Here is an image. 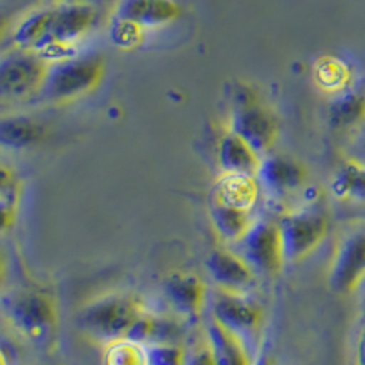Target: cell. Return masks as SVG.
Segmentation results:
<instances>
[{"label": "cell", "instance_id": "1", "mask_svg": "<svg viewBox=\"0 0 365 365\" xmlns=\"http://www.w3.org/2000/svg\"><path fill=\"white\" fill-rule=\"evenodd\" d=\"M106 75V58L101 51L70 55L50 63L38 96L50 103H71L97 90Z\"/></svg>", "mask_w": 365, "mask_h": 365}, {"label": "cell", "instance_id": "2", "mask_svg": "<svg viewBox=\"0 0 365 365\" xmlns=\"http://www.w3.org/2000/svg\"><path fill=\"white\" fill-rule=\"evenodd\" d=\"M2 309L9 325L35 345H50L57 336V302L48 292L34 289L15 291L6 296Z\"/></svg>", "mask_w": 365, "mask_h": 365}, {"label": "cell", "instance_id": "3", "mask_svg": "<svg viewBox=\"0 0 365 365\" xmlns=\"http://www.w3.org/2000/svg\"><path fill=\"white\" fill-rule=\"evenodd\" d=\"M97 19L99 11L90 2L77 0V2L55 4L50 28L41 42L35 46L34 53L41 55L48 63L66 58L63 53L71 51V48L97 24Z\"/></svg>", "mask_w": 365, "mask_h": 365}, {"label": "cell", "instance_id": "4", "mask_svg": "<svg viewBox=\"0 0 365 365\" xmlns=\"http://www.w3.org/2000/svg\"><path fill=\"white\" fill-rule=\"evenodd\" d=\"M145 311L143 299L130 292H113L93 299L81 311L79 324L88 334L101 341L126 338L137 316Z\"/></svg>", "mask_w": 365, "mask_h": 365}, {"label": "cell", "instance_id": "5", "mask_svg": "<svg viewBox=\"0 0 365 365\" xmlns=\"http://www.w3.org/2000/svg\"><path fill=\"white\" fill-rule=\"evenodd\" d=\"M228 130L249 143L259 158L270 154L279 135L278 117L250 88H240L228 115Z\"/></svg>", "mask_w": 365, "mask_h": 365}, {"label": "cell", "instance_id": "6", "mask_svg": "<svg viewBox=\"0 0 365 365\" xmlns=\"http://www.w3.org/2000/svg\"><path fill=\"white\" fill-rule=\"evenodd\" d=\"M365 282V220L349 223L341 230L329 265L327 283L332 292L347 296Z\"/></svg>", "mask_w": 365, "mask_h": 365}, {"label": "cell", "instance_id": "7", "mask_svg": "<svg viewBox=\"0 0 365 365\" xmlns=\"http://www.w3.org/2000/svg\"><path fill=\"white\" fill-rule=\"evenodd\" d=\"M278 228L285 263H296L324 243L329 234V217L319 208H299L283 214Z\"/></svg>", "mask_w": 365, "mask_h": 365}, {"label": "cell", "instance_id": "8", "mask_svg": "<svg viewBox=\"0 0 365 365\" xmlns=\"http://www.w3.org/2000/svg\"><path fill=\"white\" fill-rule=\"evenodd\" d=\"M234 250L245 259L256 276H278L287 265L278 221L256 217L249 230L234 243Z\"/></svg>", "mask_w": 365, "mask_h": 365}, {"label": "cell", "instance_id": "9", "mask_svg": "<svg viewBox=\"0 0 365 365\" xmlns=\"http://www.w3.org/2000/svg\"><path fill=\"white\" fill-rule=\"evenodd\" d=\"M50 63L34 51H15L0 58V96L21 99L38 93Z\"/></svg>", "mask_w": 365, "mask_h": 365}, {"label": "cell", "instance_id": "10", "mask_svg": "<svg viewBox=\"0 0 365 365\" xmlns=\"http://www.w3.org/2000/svg\"><path fill=\"white\" fill-rule=\"evenodd\" d=\"M212 318L249 341L262 327L263 309L259 303L247 298L245 292L217 289L212 299Z\"/></svg>", "mask_w": 365, "mask_h": 365}, {"label": "cell", "instance_id": "11", "mask_svg": "<svg viewBox=\"0 0 365 365\" xmlns=\"http://www.w3.org/2000/svg\"><path fill=\"white\" fill-rule=\"evenodd\" d=\"M256 179L259 188L272 197H285L303 188L307 181V170L296 159L283 155H263L257 166Z\"/></svg>", "mask_w": 365, "mask_h": 365}, {"label": "cell", "instance_id": "12", "mask_svg": "<svg viewBox=\"0 0 365 365\" xmlns=\"http://www.w3.org/2000/svg\"><path fill=\"white\" fill-rule=\"evenodd\" d=\"M166 299L178 314L195 318L203 312L208 299V287L200 274L190 270H175L163 283Z\"/></svg>", "mask_w": 365, "mask_h": 365}, {"label": "cell", "instance_id": "13", "mask_svg": "<svg viewBox=\"0 0 365 365\" xmlns=\"http://www.w3.org/2000/svg\"><path fill=\"white\" fill-rule=\"evenodd\" d=\"M205 269L217 289L245 292L256 282V272L234 249H214L205 259Z\"/></svg>", "mask_w": 365, "mask_h": 365}, {"label": "cell", "instance_id": "14", "mask_svg": "<svg viewBox=\"0 0 365 365\" xmlns=\"http://www.w3.org/2000/svg\"><path fill=\"white\" fill-rule=\"evenodd\" d=\"M181 15L175 0H117L113 17L125 19L143 29L170 24Z\"/></svg>", "mask_w": 365, "mask_h": 365}, {"label": "cell", "instance_id": "15", "mask_svg": "<svg viewBox=\"0 0 365 365\" xmlns=\"http://www.w3.org/2000/svg\"><path fill=\"white\" fill-rule=\"evenodd\" d=\"M217 165L223 174L256 175L262 158L240 135L227 130L217 141Z\"/></svg>", "mask_w": 365, "mask_h": 365}, {"label": "cell", "instance_id": "16", "mask_svg": "<svg viewBox=\"0 0 365 365\" xmlns=\"http://www.w3.org/2000/svg\"><path fill=\"white\" fill-rule=\"evenodd\" d=\"M259 182L256 175L249 174H223L212 188L210 200L230 207L254 210L259 200Z\"/></svg>", "mask_w": 365, "mask_h": 365}, {"label": "cell", "instance_id": "17", "mask_svg": "<svg viewBox=\"0 0 365 365\" xmlns=\"http://www.w3.org/2000/svg\"><path fill=\"white\" fill-rule=\"evenodd\" d=\"M207 340L216 365H254L247 341L214 318L208 322Z\"/></svg>", "mask_w": 365, "mask_h": 365}, {"label": "cell", "instance_id": "18", "mask_svg": "<svg viewBox=\"0 0 365 365\" xmlns=\"http://www.w3.org/2000/svg\"><path fill=\"white\" fill-rule=\"evenodd\" d=\"M46 126L29 115L0 117V146L8 150H26L44 141Z\"/></svg>", "mask_w": 365, "mask_h": 365}, {"label": "cell", "instance_id": "19", "mask_svg": "<svg viewBox=\"0 0 365 365\" xmlns=\"http://www.w3.org/2000/svg\"><path fill=\"white\" fill-rule=\"evenodd\" d=\"M181 334L182 329L179 327L178 322L143 311L130 327L126 338L146 347L155 344H175Z\"/></svg>", "mask_w": 365, "mask_h": 365}, {"label": "cell", "instance_id": "20", "mask_svg": "<svg viewBox=\"0 0 365 365\" xmlns=\"http://www.w3.org/2000/svg\"><path fill=\"white\" fill-rule=\"evenodd\" d=\"M329 126L336 132L361 128L365 125V93L358 90H347L332 97L327 110Z\"/></svg>", "mask_w": 365, "mask_h": 365}, {"label": "cell", "instance_id": "21", "mask_svg": "<svg viewBox=\"0 0 365 365\" xmlns=\"http://www.w3.org/2000/svg\"><path fill=\"white\" fill-rule=\"evenodd\" d=\"M210 221L212 227L220 236V240L228 245H234L243 234L250 228V225L256 221L252 216V210L245 208L230 207V205L220 203V201L210 200Z\"/></svg>", "mask_w": 365, "mask_h": 365}, {"label": "cell", "instance_id": "22", "mask_svg": "<svg viewBox=\"0 0 365 365\" xmlns=\"http://www.w3.org/2000/svg\"><path fill=\"white\" fill-rule=\"evenodd\" d=\"M314 84L329 96H340L353 86V68L336 55H322L312 68Z\"/></svg>", "mask_w": 365, "mask_h": 365}, {"label": "cell", "instance_id": "23", "mask_svg": "<svg viewBox=\"0 0 365 365\" xmlns=\"http://www.w3.org/2000/svg\"><path fill=\"white\" fill-rule=\"evenodd\" d=\"M331 192L340 201L365 203V163L345 161L332 175Z\"/></svg>", "mask_w": 365, "mask_h": 365}, {"label": "cell", "instance_id": "24", "mask_svg": "<svg viewBox=\"0 0 365 365\" xmlns=\"http://www.w3.org/2000/svg\"><path fill=\"white\" fill-rule=\"evenodd\" d=\"M51 13H53V6L48 8H38L28 13L17 26L13 29L11 41L17 50L22 51H34L35 46L41 42L44 37L51 22Z\"/></svg>", "mask_w": 365, "mask_h": 365}, {"label": "cell", "instance_id": "25", "mask_svg": "<svg viewBox=\"0 0 365 365\" xmlns=\"http://www.w3.org/2000/svg\"><path fill=\"white\" fill-rule=\"evenodd\" d=\"M103 365H148L146 347L128 338L110 341L104 351Z\"/></svg>", "mask_w": 365, "mask_h": 365}, {"label": "cell", "instance_id": "26", "mask_svg": "<svg viewBox=\"0 0 365 365\" xmlns=\"http://www.w3.org/2000/svg\"><path fill=\"white\" fill-rule=\"evenodd\" d=\"M143 35H145V29L141 26L112 15V21H110V38H112V42L117 48L133 50L135 46L143 42Z\"/></svg>", "mask_w": 365, "mask_h": 365}, {"label": "cell", "instance_id": "27", "mask_svg": "<svg viewBox=\"0 0 365 365\" xmlns=\"http://www.w3.org/2000/svg\"><path fill=\"white\" fill-rule=\"evenodd\" d=\"M148 365H185L187 353L178 344L146 345Z\"/></svg>", "mask_w": 365, "mask_h": 365}, {"label": "cell", "instance_id": "28", "mask_svg": "<svg viewBox=\"0 0 365 365\" xmlns=\"http://www.w3.org/2000/svg\"><path fill=\"white\" fill-rule=\"evenodd\" d=\"M17 220V200L15 194L0 195V236L11 230Z\"/></svg>", "mask_w": 365, "mask_h": 365}, {"label": "cell", "instance_id": "29", "mask_svg": "<svg viewBox=\"0 0 365 365\" xmlns=\"http://www.w3.org/2000/svg\"><path fill=\"white\" fill-rule=\"evenodd\" d=\"M185 365H216V360H214V354H212V349L210 345H208V340L205 341L201 347L195 349L190 356H187Z\"/></svg>", "mask_w": 365, "mask_h": 365}, {"label": "cell", "instance_id": "30", "mask_svg": "<svg viewBox=\"0 0 365 365\" xmlns=\"http://www.w3.org/2000/svg\"><path fill=\"white\" fill-rule=\"evenodd\" d=\"M15 187H17L15 174L8 165L0 161V195L15 194Z\"/></svg>", "mask_w": 365, "mask_h": 365}, {"label": "cell", "instance_id": "31", "mask_svg": "<svg viewBox=\"0 0 365 365\" xmlns=\"http://www.w3.org/2000/svg\"><path fill=\"white\" fill-rule=\"evenodd\" d=\"M358 365H365V324L358 338Z\"/></svg>", "mask_w": 365, "mask_h": 365}, {"label": "cell", "instance_id": "32", "mask_svg": "<svg viewBox=\"0 0 365 365\" xmlns=\"http://www.w3.org/2000/svg\"><path fill=\"white\" fill-rule=\"evenodd\" d=\"M6 267H8L6 265V254L0 250V285H2L6 279Z\"/></svg>", "mask_w": 365, "mask_h": 365}, {"label": "cell", "instance_id": "33", "mask_svg": "<svg viewBox=\"0 0 365 365\" xmlns=\"http://www.w3.org/2000/svg\"><path fill=\"white\" fill-rule=\"evenodd\" d=\"M354 159H358L360 163H365V135L361 137L360 145H358V155Z\"/></svg>", "mask_w": 365, "mask_h": 365}, {"label": "cell", "instance_id": "34", "mask_svg": "<svg viewBox=\"0 0 365 365\" xmlns=\"http://www.w3.org/2000/svg\"><path fill=\"white\" fill-rule=\"evenodd\" d=\"M0 365H8V358H6V353L0 347Z\"/></svg>", "mask_w": 365, "mask_h": 365}, {"label": "cell", "instance_id": "35", "mask_svg": "<svg viewBox=\"0 0 365 365\" xmlns=\"http://www.w3.org/2000/svg\"><path fill=\"white\" fill-rule=\"evenodd\" d=\"M4 29H6V19L0 15V37H2V34H4Z\"/></svg>", "mask_w": 365, "mask_h": 365}, {"label": "cell", "instance_id": "36", "mask_svg": "<svg viewBox=\"0 0 365 365\" xmlns=\"http://www.w3.org/2000/svg\"><path fill=\"white\" fill-rule=\"evenodd\" d=\"M259 365H276V364L272 361V358H263V360L259 361Z\"/></svg>", "mask_w": 365, "mask_h": 365}]
</instances>
